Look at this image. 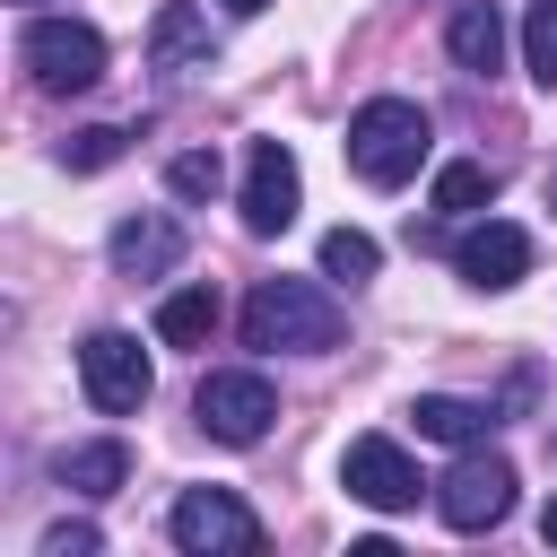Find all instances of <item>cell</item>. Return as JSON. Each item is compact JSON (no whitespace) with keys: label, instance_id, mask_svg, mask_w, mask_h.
Listing matches in <instances>:
<instances>
[{"label":"cell","instance_id":"cell-1","mask_svg":"<svg viewBox=\"0 0 557 557\" xmlns=\"http://www.w3.org/2000/svg\"><path fill=\"white\" fill-rule=\"evenodd\" d=\"M339 305H331V287H313V278H252V296H244V348H287V357H322V348H339Z\"/></svg>","mask_w":557,"mask_h":557},{"label":"cell","instance_id":"cell-2","mask_svg":"<svg viewBox=\"0 0 557 557\" xmlns=\"http://www.w3.org/2000/svg\"><path fill=\"white\" fill-rule=\"evenodd\" d=\"M426 148H435V122H426V104H409V96H366V104L348 113V165H357L374 191H400V183L426 165Z\"/></svg>","mask_w":557,"mask_h":557},{"label":"cell","instance_id":"cell-3","mask_svg":"<svg viewBox=\"0 0 557 557\" xmlns=\"http://www.w3.org/2000/svg\"><path fill=\"white\" fill-rule=\"evenodd\" d=\"M17 70L44 96H87L104 78V35L87 17H26L17 26Z\"/></svg>","mask_w":557,"mask_h":557},{"label":"cell","instance_id":"cell-4","mask_svg":"<svg viewBox=\"0 0 557 557\" xmlns=\"http://www.w3.org/2000/svg\"><path fill=\"white\" fill-rule=\"evenodd\" d=\"M165 531H174L183 557H252L261 548V513L235 487H183L174 513H165Z\"/></svg>","mask_w":557,"mask_h":557},{"label":"cell","instance_id":"cell-5","mask_svg":"<svg viewBox=\"0 0 557 557\" xmlns=\"http://www.w3.org/2000/svg\"><path fill=\"white\" fill-rule=\"evenodd\" d=\"M513 461L505 453H487V444H461V461L435 479V513L453 522V531H496L505 513H513Z\"/></svg>","mask_w":557,"mask_h":557},{"label":"cell","instance_id":"cell-6","mask_svg":"<svg viewBox=\"0 0 557 557\" xmlns=\"http://www.w3.org/2000/svg\"><path fill=\"white\" fill-rule=\"evenodd\" d=\"M191 418H200V435H218V444H261L270 418H278V392H270V374L226 366V374H200Z\"/></svg>","mask_w":557,"mask_h":557},{"label":"cell","instance_id":"cell-7","mask_svg":"<svg viewBox=\"0 0 557 557\" xmlns=\"http://www.w3.org/2000/svg\"><path fill=\"white\" fill-rule=\"evenodd\" d=\"M235 209H244V235H287V226H296L305 174H296V148H287V139H252V148H244V191H235Z\"/></svg>","mask_w":557,"mask_h":557},{"label":"cell","instance_id":"cell-8","mask_svg":"<svg viewBox=\"0 0 557 557\" xmlns=\"http://www.w3.org/2000/svg\"><path fill=\"white\" fill-rule=\"evenodd\" d=\"M78 383H87V400L104 409V418H131L139 400H148V348L131 339V331H87V348H78Z\"/></svg>","mask_w":557,"mask_h":557},{"label":"cell","instance_id":"cell-9","mask_svg":"<svg viewBox=\"0 0 557 557\" xmlns=\"http://www.w3.org/2000/svg\"><path fill=\"white\" fill-rule=\"evenodd\" d=\"M339 487H348L357 505H374V513H409V505H418V461H409L392 435H357V444L339 453Z\"/></svg>","mask_w":557,"mask_h":557},{"label":"cell","instance_id":"cell-10","mask_svg":"<svg viewBox=\"0 0 557 557\" xmlns=\"http://www.w3.org/2000/svg\"><path fill=\"white\" fill-rule=\"evenodd\" d=\"M453 270H461L470 287H513V278L531 270V235H522L513 218H479V226L453 235Z\"/></svg>","mask_w":557,"mask_h":557},{"label":"cell","instance_id":"cell-11","mask_svg":"<svg viewBox=\"0 0 557 557\" xmlns=\"http://www.w3.org/2000/svg\"><path fill=\"white\" fill-rule=\"evenodd\" d=\"M104 261H113L122 278H165V270L183 261V226H174L165 209H131V218L104 235Z\"/></svg>","mask_w":557,"mask_h":557},{"label":"cell","instance_id":"cell-12","mask_svg":"<svg viewBox=\"0 0 557 557\" xmlns=\"http://www.w3.org/2000/svg\"><path fill=\"white\" fill-rule=\"evenodd\" d=\"M148 61H157L165 78H200V70H218V44H209V17H200L191 0H165V9L148 17Z\"/></svg>","mask_w":557,"mask_h":557},{"label":"cell","instance_id":"cell-13","mask_svg":"<svg viewBox=\"0 0 557 557\" xmlns=\"http://www.w3.org/2000/svg\"><path fill=\"white\" fill-rule=\"evenodd\" d=\"M444 52L461 61V78H496L505 70V9L496 0H461L444 26Z\"/></svg>","mask_w":557,"mask_h":557},{"label":"cell","instance_id":"cell-14","mask_svg":"<svg viewBox=\"0 0 557 557\" xmlns=\"http://www.w3.org/2000/svg\"><path fill=\"white\" fill-rule=\"evenodd\" d=\"M409 418H418V435H435V444H487V435L505 426V400H453V392H418V400H409Z\"/></svg>","mask_w":557,"mask_h":557},{"label":"cell","instance_id":"cell-15","mask_svg":"<svg viewBox=\"0 0 557 557\" xmlns=\"http://www.w3.org/2000/svg\"><path fill=\"white\" fill-rule=\"evenodd\" d=\"M52 479H61L70 496H113V487L131 479V444H122V435H104V444H70V453H52Z\"/></svg>","mask_w":557,"mask_h":557},{"label":"cell","instance_id":"cell-16","mask_svg":"<svg viewBox=\"0 0 557 557\" xmlns=\"http://www.w3.org/2000/svg\"><path fill=\"white\" fill-rule=\"evenodd\" d=\"M426 200H435V218H479V209L496 200V165H487V157H453Z\"/></svg>","mask_w":557,"mask_h":557},{"label":"cell","instance_id":"cell-17","mask_svg":"<svg viewBox=\"0 0 557 557\" xmlns=\"http://www.w3.org/2000/svg\"><path fill=\"white\" fill-rule=\"evenodd\" d=\"M209 331H218V287H174L157 305V339L165 348H209Z\"/></svg>","mask_w":557,"mask_h":557},{"label":"cell","instance_id":"cell-18","mask_svg":"<svg viewBox=\"0 0 557 557\" xmlns=\"http://www.w3.org/2000/svg\"><path fill=\"white\" fill-rule=\"evenodd\" d=\"M383 270V244L366 235V226H331L322 235V278H339V287H366Z\"/></svg>","mask_w":557,"mask_h":557},{"label":"cell","instance_id":"cell-19","mask_svg":"<svg viewBox=\"0 0 557 557\" xmlns=\"http://www.w3.org/2000/svg\"><path fill=\"white\" fill-rule=\"evenodd\" d=\"M522 70L540 87H557V0H531L522 9Z\"/></svg>","mask_w":557,"mask_h":557},{"label":"cell","instance_id":"cell-20","mask_svg":"<svg viewBox=\"0 0 557 557\" xmlns=\"http://www.w3.org/2000/svg\"><path fill=\"white\" fill-rule=\"evenodd\" d=\"M122 148H131V131H122V122H87V131H70V139H61V165H70V174H96V165H113Z\"/></svg>","mask_w":557,"mask_h":557},{"label":"cell","instance_id":"cell-21","mask_svg":"<svg viewBox=\"0 0 557 557\" xmlns=\"http://www.w3.org/2000/svg\"><path fill=\"white\" fill-rule=\"evenodd\" d=\"M165 183H174V200H218L226 165H218V148H183V157L165 165Z\"/></svg>","mask_w":557,"mask_h":557},{"label":"cell","instance_id":"cell-22","mask_svg":"<svg viewBox=\"0 0 557 557\" xmlns=\"http://www.w3.org/2000/svg\"><path fill=\"white\" fill-rule=\"evenodd\" d=\"M96 548H104L96 522H52V531L35 540V557H96Z\"/></svg>","mask_w":557,"mask_h":557},{"label":"cell","instance_id":"cell-23","mask_svg":"<svg viewBox=\"0 0 557 557\" xmlns=\"http://www.w3.org/2000/svg\"><path fill=\"white\" fill-rule=\"evenodd\" d=\"M540 540H548V548H557V496H548V505H540Z\"/></svg>","mask_w":557,"mask_h":557},{"label":"cell","instance_id":"cell-24","mask_svg":"<svg viewBox=\"0 0 557 557\" xmlns=\"http://www.w3.org/2000/svg\"><path fill=\"white\" fill-rule=\"evenodd\" d=\"M226 9H235V17H261V9H270V0H226Z\"/></svg>","mask_w":557,"mask_h":557},{"label":"cell","instance_id":"cell-25","mask_svg":"<svg viewBox=\"0 0 557 557\" xmlns=\"http://www.w3.org/2000/svg\"><path fill=\"white\" fill-rule=\"evenodd\" d=\"M548 444H557V426H548Z\"/></svg>","mask_w":557,"mask_h":557}]
</instances>
